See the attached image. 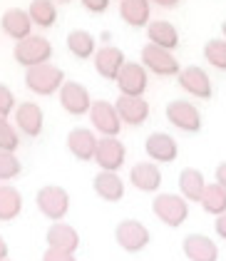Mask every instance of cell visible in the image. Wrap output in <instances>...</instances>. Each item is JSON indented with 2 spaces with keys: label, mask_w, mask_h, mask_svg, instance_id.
Returning <instances> with one entry per match:
<instances>
[{
  "label": "cell",
  "mask_w": 226,
  "mask_h": 261,
  "mask_svg": "<svg viewBox=\"0 0 226 261\" xmlns=\"http://www.w3.org/2000/svg\"><path fill=\"white\" fill-rule=\"evenodd\" d=\"M65 85V70L58 65H35V67H25V87L33 95L40 97H52L55 92H60V87Z\"/></svg>",
  "instance_id": "cell-1"
},
{
  "label": "cell",
  "mask_w": 226,
  "mask_h": 261,
  "mask_svg": "<svg viewBox=\"0 0 226 261\" xmlns=\"http://www.w3.org/2000/svg\"><path fill=\"white\" fill-rule=\"evenodd\" d=\"M13 58L22 67H35L45 65L52 58V42L42 35H27L25 40H18L13 47Z\"/></svg>",
  "instance_id": "cell-2"
},
{
  "label": "cell",
  "mask_w": 226,
  "mask_h": 261,
  "mask_svg": "<svg viewBox=\"0 0 226 261\" xmlns=\"http://www.w3.org/2000/svg\"><path fill=\"white\" fill-rule=\"evenodd\" d=\"M139 60H142L144 67H147L149 72H154L157 77H177V75L182 72V65L174 58V53H172V50H164V47H157V45H152V42H147L142 47Z\"/></svg>",
  "instance_id": "cell-3"
},
{
  "label": "cell",
  "mask_w": 226,
  "mask_h": 261,
  "mask_svg": "<svg viewBox=\"0 0 226 261\" xmlns=\"http://www.w3.org/2000/svg\"><path fill=\"white\" fill-rule=\"evenodd\" d=\"M35 204L42 217H47L50 221H62L70 212V194L58 184H45L35 194Z\"/></svg>",
  "instance_id": "cell-4"
},
{
  "label": "cell",
  "mask_w": 226,
  "mask_h": 261,
  "mask_svg": "<svg viewBox=\"0 0 226 261\" xmlns=\"http://www.w3.org/2000/svg\"><path fill=\"white\" fill-rule=\"evenodd\" d=\"M152 212L166 226H182L189 217V201L182 194H157L152 201Z\"/></svg>",
  "instance_id": "cell-5"
},
{
  "label": "cell",
  "mask_w": 226,
  "mask_h": 261,
  "mask_svg": "<svg viewBox=\"0 0 226 261\" xmlns=\"http://www.w3.org/2000/svg\"><path fill=\"white\" fill-rule=\"evenodd\" d=\"M90 122L102 137H120L122 132V117L117 115L115 102L109 100H95L90 107Z\"/></svg>",
  "instance_id": "cell-6"
},
{
  "label": "cell",
  "mask_w": 226,
  "mask_h": 261,
  "mask_svg": "<svg viewBox=\"0 0 226 261\" xmlns=\"http://www.w3.org/2000/svg\"><path fill=\"white\" fill-rule=\"evenodd\" d=\"M115 239H117V244L122 246L127 254H139V251L147 249L152 234H149V229L144 226L142 221L122 219L117 224V229H115Z\"/></svg>",
  "instance_id": "cell-7"
},
{
  "label": "cell",
  "mask_w": 226,
  "mask_h": 261,
  "mask_svg": "<svg viewBox=\"0 0 226 261\" xmlns=\"http://www.w3.org/2000/svg\"><path fill=\"white\" fill-rule=\"evenodd\" d=\"M164 115L169 124L182 129V132H199L202 129V112L189 100H172L166 105Z\"/></svg>",
  "instance_id": "cell-8"
},
{
  "label": "cell",
  "mask_w": 226,
  "mask_h": 261,
  "mask_svg": "<svg viewBox=\"0 0 226 261\" xmlns=\"http://www.w3.org/2000/svg\"><path fill=\"white\" fill-rule=\"evenodd\" d=\"M60 105L62 110L72 117H82V115H90V107H92V97L87 92L82 82L77 80H65V85L60 87Z\"/></svg>",
  "instance_id": "cell-9"
},
{
  "label": "cell",
  "mask_w": 226,
  "mask_h": 261,
  "mask_svg": "<svg viewBox=\"0 0 226 261\" xmlns=\"http://www.w3.org/2000/svg\"><path fill=\"white\" fill-rule=\"evenodd\" d=\"M177 80H179V87L184 92H189L191 97H196V100H209L214 95L211 77H209V72H206L204 67H199V65L182 67V72L177 75Z\"/></svg>",
  "instance_id": "cell-10"
},
{
  "label": "cell",
  "mask_w": 226,
  "mask_h": 261,
  "mask_svg": "<svg viewBox=\"0 0 226 261\" xmlns=\"http://www.w3.org/2000/svg\"><path fill=\"white\" fill-rule=\"evenodd\" d=\"M117 87H120V95H132V97H142L147 92V67L142 62H132L127 60L122 67V72L117 75Z\"/></svg>",
  "instance_id": "cell-11"
},
{
  "label": "cell",
  "mask_w": 226,
  "mask_h": 261,
  "mask_svg": "<svg viewBox=\"0 0 226 261\" xmlns=\"http://www.w3.org/2000/svg\"><path fill=\"white\" fill-rule=\"evenodd\" d=\"M127 160V147H124L120 137H100L97 140V149H95V162L100 169H109V172H120V167Z\"/></svg>",
  "instance_id": "cell-12"
},
{
  "label": "cell",
  "mask_w": 226,
  "mask_h": 261,
  "mask_svg": "<svg viewBox=\"0 0 226 261\" xmlns=\"http://www.w3.org/2000/svg\"><path fill=\"white\" fill-rule=\"evenodd\" d=\"M144 152L157 164H169V162H174L179 157V144L166 132H152L144 142Z\"/></svg>",
  "instance_id": "cell-13"
},
{
  "label": "cell",
  "mask_w": 226,
  "mask_h": 261,
  "mask_svg": "<svg viewBox=\"0 0 226 261\" xmlns=\"http://www.w3.org/2000/svg\"><path fill=\"white\" fill-rule=\"evenodd\" d=\"M92 62H95V70H97L100 77H104V80H117V75L122 72L127 58H124L122 47H117V45H104V47H100V50L95 53Z\"/></svg>",
  "instance_id": "cell-14"
},
{
  "label": "cell",
  "mask_w": 226,
  "mask_h": 261,
  "mask_svg": "<svg viewBox=\"0 0 226 261\" xmlns=\"http://www.w3.org/2000/svg\"><path fill=\"white\" fill-rule=\"evenodd\" d=\"M42 124H45V115L38 102H20L15 107V127L20 129L25 137H40Z\"/></svg>",
  "instance_id": "cell-15"
},
{
  "label": "cell",
  "mask_w": 226,
  "mask_h": 261,
  "mask_svg": "<svg viewBox=\"0 0 226 261\" xmlns=\"http://www.w3.org/2000/svg\"><path fill=\"white\" fill-rule=\"evenodd\" d=\"M0 28H3V33L8 35V38H13V40H25L27 35H33V28H35V22L30 18V13L27 10H20V8H10V10H5L3 13V18H0Z\"/></svg>",
  "instance_id": "cell-16"
},
{
  "label": "cell",
  "mask_w": 226,
  "mask_h": 261,
  "mask_svg": "<svg viewBox=\"0 0 226 261\" xmlns=\"http://www.w3.org/2000/svg\"><path fill=\"white\" fill-rule=\"evenodd\" d=\"M115 107H117V115L122 117V122L129 124V127H139V124H144L149 120V105H147L144 97L120 95L117 102H115Z\"/></svg>",
  "instance_id": "cell-17"
},
{
  "label": "cell",
  "mask_w": 226,
  "mask_h": 261,
  "mask_svg": "<svg viewBox=\"0 0 226 261\" xmlns=\"http://www.w3.org/2000/svg\"><path fill=\"white\" fill-rule=\"evenodd\" d=\"M184 256L189 261H216L219 259V246L206 234H189L182 241Z\"/></svg>",
  "instance_id": "cell-18"
},
{
  "label": "cell",
  "mask_w": 226,
  "mask_h": 261,
  "mask_svg": "<svg viewBox=\"0 0 226 261\" xmlns=\"http://www.w3.org/2000/svg\"><path fill=\"white\" fill-rule=\"evenodd\" d=\"M67 149L75 160L80 162H90L95 160V149H97V137L92 129H84V127H77V129H70L67 135Z\"/></svg>",
  "instance_id": "cell-19"
},
{
  "label": "cell",
  "mask_w": 226,
  "mask_h": 261,
  "mask_svg": "<svg viewBox=\"0 0 226 261\" xmlns=\"http://www.w3.org/2000/svg\"><path fill=\"white\" fill-rule=\"evenodd\" d=\"M129 181L139 192H157L162 187V169L157 167V162H137L129 169Z\"/></svg>",
  "instance_id": "cell-20"
},
{
  "label": "cell",
  "mask_w": 226,
  "mask_h": 261,
  "mask_svg": "<svg viewBox=\"0 0 226 261\" xmlns=\"http://www.w3.org/2000/svg\"><path fill=\"white\" fill-rule=\"evenodd\" d=\"M92 189L95 194L104 201H120L124 197V181L117 172H109V169H100L92 179Z\"/></svg>",
  "instance_id": "cell-21"
},
{
  "label": "cell",
  "mask_w": 226,
  "mask_h": 261,
  "mask_svg": "<svg viewBox=\"0 0 226 261\" xmlns=\"http://www.w3.org/2000/svg\"><path fill=\"white\" fill-rule=\"evenodd\" d=\"M45 239H47V246H55V249H65V251H77L80 249L77 229L65 224V221H52V226L47 229Z\"/></svg>",
  "instance_id": "cell-22"
},
{
  "label": "cell",
  "mask_w": 226,
  "mask_h": 261,
  "mask_svg": "<svg viewBox=\"0 0 226 261\" xmlns=\"http://www.w3.org/2000/svg\"><path fill=\"white\" fill-rule=\"evenodd\" d=\"M120 18L129 28H147L152 22V0H122Z\"/></svg>",
  "instance_id": "cell-23"
},
{
  "label": "cell",
  "mask_w": 226,
  "mask_h": 261,
  "mask_svg": "<svg viewBox=\"0 0 226 261\" xmlns=\"http://www.w3.org/2000/svg\"><path fill=\"white\" fill-rule=\"evenodd\" d=\"M147 40L157 47L174 50V47H179V30L169 20H152L147 25Z\"/></svg>",
  "instance_id": "cell-24"
},
{
  "label": "cell",
  "mask_w": 226,
  "mask_h": 261,
  "mask_svg": "<svg viewBox=\"0 0 226 261\" xmlns=\"http://www.w3.org/2000/svg\"><path fill=\"white\" fill-rule=\"evenodd\" d=\"M204 189H206V179L199 169H194V167L182 169V174H179V194L186 201H199Z\"/></svg>",
  "instance_id": "cell-25"
},
{
  "label": "cell",
  "mask_w": 226,
  "mask_h": 261,
  "mask_svg": "<svg viewBox=\"0 0 226 261\" xmlns=\"http://www.w3.org/2000/svg\"><path fill=\"white\" fill-rule=\"evenodd\" d=\"M67 50H70V55H75L77 60H90V58H95V53H97V40H95V35L87 33V30H72V33L67 35Z\"/></svg>",
  "instance_id": "cell-26"
},
{
  "label": "cell",
  "mask_w": 226,
  "mask_h": 261,
  "mask_svg": "<svg viewBox=\"0 0 226 261\" xmlns=\"http://www.w3.org/2000/svg\"><path fill=\"white\" fill-rule=\"evenodd\" d=\"M22 212V194L10 187V184H3L0 187V221H13L15 217H20Z\"/></svg>",
  "instance_id": "cell-27"
},
{
  "label": "cell",
  "mask_w": 226,
  "mask_h": 261,
  "mask_svg": "<svg viewBox=\"0 0 226 261\" xmlns=\"http://www.w3.org/2000/svg\"><path fill=\"white\" fill-rule=\"evenodd\" d=\"M199 204L204 206V212L211 214V217L224 214L226 212V189L219 184V181L206 184V189H204V194H202V199H199Z\"/></svg>",
  "instance_id": "cell-28"
},
{
  "label": "cell",
  "mask_w": 226,
  "mask_h": 261,
  "mask_svg": "<svg viewBox=\"0 0 226 261\" xmlns=\"http://www.w3.org/2000/svg\"><path fill=\"white\" fill-rule=\"evenodd\" d=\"M30 18L38 28H52L58 22V5L55 0H33L27 8Z\"/></svg>",
  "instance_id": "cell-29"
},
{
  "label": "cell",
  "mask_w": 226,
  "mask_h": 261,
  "mask_svg": "<svg viewBox=\"0 0 226 261\" xmlns=\"http://www.w3.org/2000/svg\"><path fill=\"white\" fill-rule=\"evenodd\" d=\"M204 60L209 62L211 67L226 72V38H211V40H206Z\"/></svg>",
  "instance_id": "cell-30"
},
{
  "label": "cell",
  "mask_w": 226,
  "mask_h": 261,
  "mask_svg": "<svg viewBox=\"0 0 226 261\" xmlns=\"http://www.w3.org/2000/svg\"><path fill=\"white\" fill-rule=\"evenodd\" d=\"M20 172H22V164H20V160L15 157V152L0 149V181L15 179Z\"/></svg>",
  "instance_id": "cell-31"
},
{
  "label": "cell",
  "mask_w": 226,
  "mask_h": 261,
  "mask_svg": "<svg viewBox=\"0 0 226 261\" xmlns=\"http://www.w3.org/2000/svg\"><path fill=\"white\" fill-rule=\"evenodd\" d=\"M18 147H20V137H18L15 124H10L8 117H0V149L15 152Z\"/></svg>",
  "instance_id": "cell-32"
},
{
  "label": "cell",
  "mask_w": 226,
  "mask_h": 261,
  "mask_svg": "<svg viewBox=\"0 0 226 261\" xmlns=\"http://www.w3.org/2000/svg\"><path fill=\"white\" fill-rule=\"evenodd\" d=\"M15 95H13V90L8 87V85H3L0 82V117H10L13 112H15Z\"/></svg>",
  "instance_id": "cell-33"
},
{
  "label": "cell",
  "mask_w": 226,
  "mask_h": 261,
  "mask_svg": "<svg viewBox=\"0 0 226 261\" xmlns=\"http://www.w3.org/2000/svg\"><path fill=\"white\" fill-rule=\"evenodd\" d=\"M42 261H77L75 259V251H65V249H55V246H47Z\"/></svg>",
  "instance_id": "cell-34"
},
{
  "label": "cell",
  "mask_w": 226,
  "mask_h": 261,
  "mask_svg": "<svg viewBox=\"0 0 226 261\" xmlns=\"http://www.w3.org/2000/svg\"><path fill=\"white\" fill-rule=\"evenodd\" d=\"M82 3V8L87 13H92V15H102L107 13V8H109V0H80Z\"/></svg>",
  "instance_id": "cell-35"
},
{
  "label": "cell",
  "mask_w": 226,
  "mask_h": 261,
  "mask_svg": "<svg viewBox=\"0 0 226 261\" xmlns=\"http://www.w3.org/2000/svg\"><path fill=\"white\" fill-rule=\"evenodd\" d=\"M214 229H216V234H219L221 239H226V212L216 217V224H214Z\"/></svg>",
  "instance_id": "cell-36"
},
{
  "label": "cell",
  "mask_w": 226,
  "mask_h": 261,
  "mask_svg": "<svg viewBox=\"0 0 226 261\" xmlns=\"http://www.w3.org/2000/svg\"><path fill=\"white\" fill-rule=\"evenodd\" d=\"M216 181L226 189V162H221V164L216 167Z\"/></svg>",
  "instance_id": "cell-37"
},
{
  "label": "cell",
  "mask_w": 226,
  "mask_h": 261,
  "mask_svg": "<svg viewBox=\"0 0 226 261\" xmlns=\"http://www.w3.org/2000/svg\"><path fill=\"white\" fill-rule=\"evenodd\" d=\"M152 5H159V8H177L179 0H152Z\"/></svg>",
  "instance_id": "cell-38"
},
{
  "label": "cell",
  "mask_w": 226,
  "mask_h": 261,
  "mask_svg": "<svg viewBox=\"0 0 226 261\" xmlns=\"http://www.w3.org/2000/svg\"><path fill=\"white\" fill-rule=\"evenodd\" d=\"M3 256H8V244H5V239L0 237V259H3Z\"/></svg>",
  "instance_id": "cell-39"
},
{
  "label": "cell",
  "mask_w": 226,
  "mask_h": 261,
  "mask_svg": "<svg viewBox=\"0 0 226 261\" xmlns=\"http://www.w3.org/2000/svg\"><path fill=\"white\" fill-rule=\"evenodd\" d=\"M221 33H224V38H226V20L221 22Z\"/></svg>",
  "instance_id": "cell-40"
},
{
  "label": "cell",
  "mask_w": 226,
  "mask_h": 261,
  "mask_svg": "<svg viewBox=\"0 0 226 261\" xmlns=\"http://www.w3.org/2000/svg\"><path fill=\"white\" fill-rule=\"evenodd\" d=\"M55 3H70V0H55Z\"/></svg>",
  "instance_id": "cell-41"
},
{
  "label": "cell",
  "mask_w": 226,
  "mask_h": 261,
  "mask_svg": "<svg viewBox=\"0 0 226 261\" xmlns=\"http://www.w3.org/2000/svg\"><path fill=\"white\" fill-rule=\"evenodd\" d=\"M0 261H10V259H8V256H3V259H0Z\"/></svg>",
  "instance_id": "cell-42"
}]
</instances>
